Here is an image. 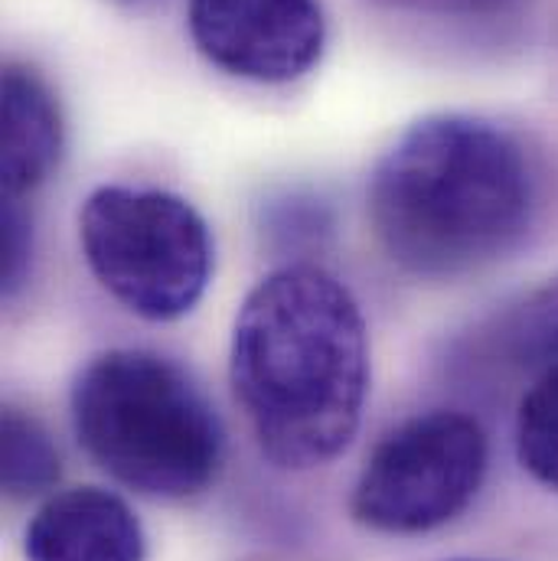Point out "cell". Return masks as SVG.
Returning <instances> with one entry per match:
<instances>
[{
	"instance_id": "obj_1",
	"label": "cell",
	"mask_w": 558,
	"mask_h": 561,
	"mask_svg": "<svg viewBox=\"0 0 558 561\" xmlns=\"http://www.w3.org/2000/svg\"><path fill=\"white\" fill-rule=\"evenodd\" d=\"M229 373L275 467L330 463L353 440L369 389V340L356 297L317 265L272 272L236 317Z\"/></svg>"
},
{
	"instance_id": "obj_2",
	"label": "cell",
	"mask_w": 558,
	"mask_h": 561,
	"mask_svg": "<svg viewBox=\"0 0 558 561\" xmlns=\"http://www.w3.org/2000/svg\"><path fill=\"white\" fill-rule=\"evenodd\" d=\"M533 199L523 147L467 115L412 125L369 180L376 239L419 278H457L506 255L529 226Z\"/></svg>"
},
{
	"instance_id": "obj_3",
	"label": "cell",
	"mask_w": 558,
	"mask_h": 561,
	"mask_svg": "<svg viewBox=\"0 0 558 561\" xmlns=\"http://www.w3.org/2000/svg\"><path fill=\"white\" fill-rule=\"evenodd\" d=\"M86 454L118 483L153 500L203 493L223 463V421L193 379L147 350H112L72 389Z\"/></svg>"
},
{
	"instance_id": "obj_4",
	"label": "cell",
	"mask_w": 558,
	"mask_h": 561,
	"mask_svg": "<svg viewBox=\"0 0 558 561\" xmlns=\"http://www.w3.org/2000/svg\"><path fill=\"white\" fill-rule=\"evenodd\" d=\"M79 242L99 284L144 320L190 313L213 272L203 216L163 190H95L79 213Z\"/></svg>"
},
{
	"instance_id": "obj_5",
	"label": "cell",
	"mask_w": 558,
	"mask_h": 561,
	"mask_svg": "<svg viewBox=\"0 0 558 561\" xmlns=\"http://www.w3.org/2000/svg\"><path fill=\"white\" fill-rule=\"evenodd\" d=\"M487 473V434L460 412H431L396 427L366 460L353 490V519L386 536L447 526L477 496Z\"/></svg>"
},
{
	"instance_id": "obj_6",
	"label": "cell",
	"mask_w": 558,
	"mask_h": 561,
	"mask_svg": "<svg viewBox=\"0 0 558 561\" xmlns=\"http://www.w3.org/2000/svg\"><path fill=\"white\" fill-rule=\"evenodd\" d=\"M186 16L196 49L236 79L284 85L323 53L320 0H190Z\"/></svg>"
},
{
	"instance_id": "obj_7",
	"label": "cell",
	"mask_w": 558,
	"mask_h": 561,
	"mask_svg": "<svg viewBox=\"0 0 558 561\" xmlns=\"http://www.w3.org/2000/svg\"><path fill=\"white\" fill-rule=\"evenodd\" d=\"M23 552L26 561H144V529L122 496L76 486L36 510Z\"/></svg>"
},
{
	"instance_id": "obj_8",
	"label": "cell",
	"mask_w": 558,
	"mask_h": 561,
	"mask_svg": "<svg viewBox=\"0 0 558 561\" xmlns=\"http://www.w3.org/2000/svg\"><path fill=\"white\" fill-rule=\"evenodd\" d=\"M0 170L3 193L23 196L46 183L62 153V118L49 85L26 66L10 62L0 82Z\"/></svg>"
},
{
	"instance_id": "obj_9",
	"label": "cell",
	"mask_w": 558,
	"mask_h": 561,
	"mask_svg": "<svg viewBox=\"0 0 558 561\" xmlns=\"http://www.w3.org/2000/svg\"><path fill=\"white\" fill-rule=\"evenodd\" d=\"M59 480V454L43 424L16 409H3V493L33 500Z\"/></svg>"
},
{
	"instance_id": "obj_10",
	"label": "cell",
	"mask_w": 558,
	"mask_h": 561,
	"mask_svg": "<svg viewBox=\"0 0 558 561\" xmlns=\"http://www.w3.org/2000/svg\"><path fill=\"white\" fill-rule=\"evenodd\" d=\"M516 454L546 490L558 493V363L546 369L520 405Z\"/></svg>"
},
{
	"instance_id": "obj_11",
	"label": "cell",
	"mask_w": 558,
	"mask_h": 561,
	"mask_svg": "<svg viewBox=\"0 0 558 561\" xmlns=\"http://www.w3.org/2000/svg\"><path fill=\"white\" fill-rule=\"evenodd\" d=\"M513 343L523 356L558 363V280L523 304L513 323Z\"/></svg>"
},
{
	"instance_id": "obj_12",
	"label": "cell",
	"mask_w": 558,
	"mask_h": 561,
	"mask_svg": "<svg viewBox=\"0 0 558 561\" xmlns=\"http://www.w3.org/2000/svg\"><path fill=\"white\" fill-rule=\"evenodd\" d=\"M30 219L23 216L20 203L7 196V213H3V290L13 294L30 265Z\"/></svg>"
},
{
	"instance_id": "obj_13",
	"label": "cell",
	"mask_w": 558,
	"mask_h": 561,
	"mask_svg": "<svg viewBox=\"0 0 558 561\" xmlns=\"http://www.w3.org/2000/svg\"><path fill=\"white\" fill-rule=\"evenodd\" d=\"M389 10L431 13V16H490L506 10L513 0H373Z\"/></svg>"
}]
</instances>
